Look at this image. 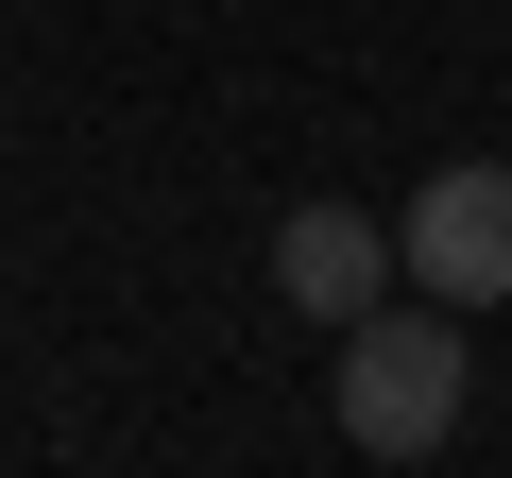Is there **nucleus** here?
I'll return each instance as SVG.
<instances>
[{
	"instance_id": "f257e3e1",
	"label": "nucleus",
	"mask_w": 512,
	"mask_h": 478,
	"mask_svg": "<svg viewBox=\"0 0 512 478\" xmlns=\"http://www.w3.org/2000/svg\"><path fill=\"white\" fill-rule=\"evenodd\" d=\"M478 359H461V308H359L342 325V444L359 461H427L461 427Z\"/></svg>"
},
{
	"instance_id": "f03ea898",
	"label": "nucleus",
	"mask_w": 512,
	"mask_h": 478,
	"mask_svg": "<svg viewBox=\"0 0 512 478\" xmlns=\"http://www.w3.org/2000/svg\"><path fill=\"white\" fill-rule=\"evenodd\" d=\"M393 274L427 291V308H512V171L495 154H461V171H427L410 205H393Z\"/></svg>"
},
{
	"instance_id": "7ed1b4c3",
	"label": "nucleus",
	"mask_w": 512,
	"mask_h": 478,
	"mask_svg": "<svg viewBox=\"0 0 512 478\" xmlns=\"http://www.w3.org/2000/svg\"><path fill=\"white\" fill-rule=\"evenodd\" d=\"M274 291L342 342L376 291H410V274H393V222H376V205H291V222H274Z\"/></svg>"
}]
</instances>
